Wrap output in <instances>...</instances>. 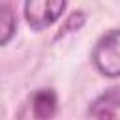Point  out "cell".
Segmentation results:
<instances>
[{"instance_id":"3957f363","label":"cell","mask_w":120,"mask_h":120,"mask_svg":"<svg viewBox=\"0 0 120 120\" xmlns=\"http://www.w3.org/2000/svg\"><path fill=\"white\" fill-rule=\"evenodd\" d=\"M116 109H120V86H114V88L107 90L105 94H101L94 101L90 114L99 116V118L101 116H112Z\"/></svg>"},{"instance_id":"5b68a950","label":"cell","mask_w":120,"mask_h":120,"mask_svg":"<svg viewBox=\"0 0 120 120\" xmlns=\"http://www.w3.org/2000/svg\"><path fill=\"white\" fill-rule=\"evenodd\" d=\"M15 26H17V21H15L9 6L4 4L2 6V45H8V41L15 34Z\"/></svg>"},{"instance_id":"277c9868","label":"cell","mask_w":120,"mask_h":120,"mask_svg":"<svg viewBox=\"0 0 120 120\" xmlns=\"http://www.w3.org/2000/svg\"><path fill=\"white\" fill-rule=\"evenodd\" d=\"M32 109L36 118H51L56 112V94L51 88H43L36 92L32 99Z\"/></svg>"},{"instance_id":"7a4b0ae2","label":"cell","mask_w":120,"mask_h":120,"mask_svg":"<svg viewBox=\"0 0 120 120\" xmlns=\"http://www.w3.org/2000/svg\"><path fill=\"white\" fill-rule=\"evenodd\" d=\"M66 9V0H24V17L32 30L39 32L54 24Z\"/></svg>"},{"instance_id":"6da1fadb","label":"cell","mask_w":120,"mask_h":120,"mask_svg":"<svg viewBox=\"0 0 120 120\" xmlns=\"http://www.w3.org/2000/svg\"><path fill=\"white\" fill-rule=\"evenodd\" d=\"M92 60L105 77H120V30H111L98 39Z\"/></svg>"}]
</instances>
